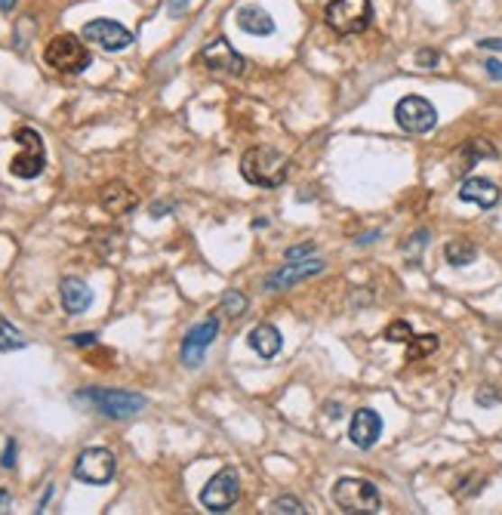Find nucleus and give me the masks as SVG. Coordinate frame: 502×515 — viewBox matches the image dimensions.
<instances>
[{
    "label": "nucleus",
    "mask_w": 502,
    "mask_h": 515,
    "mask_svg": "<svg viewBox=\"0 0 502 515\" xmlns=\"http://www.w3.org/2000/svg\"><path fill=\"white\" fill-rule=\"evenodd\" d=\"M241 176L250 186L280 189L287 182V176H290V161L278 149H271V145H253L241 158Z\"/></svg>",
    "instance_id": "1"
},
{
    "label": "nucleus",
    "mask_w": 502,
    "mask_h": 515,
    "mask_svg": "<svg viewBox=\"0 0 502 515\" xmlns=\"http://www.w3.org/2000/svg\"><path fill=\"white\" fill-rule=\"evenodd\" d=\"M78 404H87L96 414L108 417V420H127V417H136L139 410L145 408V395L136 392H123V389H80L75 392Z\"/></svg>",
    "instance_id": "2"
},
{
    "label": "nucleus",
    "mask_w": 502,
    "mask_h": 515,
    "mask_svg": "<svg viewBox=\"0 0 502 515\" xmlns=\"http://www.w3.org/2000/svg\"><path fill=\"white\" fill-rule=\"evenodd\" d=\"M333 503L349 515L382 512L379 488H376L373 482H367V478H339V482L333 484Z\"/></svg>",
    "instance_id": "3"
},
{
    "label": "nucleus",
    "mask_w": 502,
    "mask_h": 515,
    "mask_svg": "<svg viewBox=\"0 0 502 515\" xmlns=\"http://www.w3.org/2000/svg\"><path fill=\"white\" fill-rule=\"evenodd\" d=\"M324 22H327L330 32L342 34V38L361 34L373 22V4L370 0H330L327 10H324Z\"/></svg>",
    "instance_id": "4"
},
{
    "label": "nucleus",
    "mask_w": 502,
    "mask_h": 515,
    "mask_svg": "<svg viewBox=\"0 0 502 515\" xmlns=\"http://www.w3.org/2000/svg\"><path fill=\"white\" fill-rule=\"evenodd\" d=\"M43 59H47L50 69L62 71V75H80L93 65V56L87 50V43L78 38V34H56L53 41L43 50Z\"/></svg>",
    "instance_id": "5"
},
{
    "label": "nucleus",
    "mask_w": 502,
    "mask_h": 515,
    "mask_svg": "<svg viewBox=\"0 0 502 515\" xmlns=\"http://www.w3.org/2000/svg\"><path fill=\"white\" fill-rule=\"evenodd\" d=\"M13 139H16L22 152L10 161V173L16 176V179H38L43 167H47V149H43L41 133L32 127H19L16 133H13Z\"/></svg>",
    "instance_id": "6"
},
{
    "label": "nucleus",
    "mask_w": 502,
    "mask_h": 515,
    "mask_svg": "<svg viewBox=\"0 0 502 515\" xmlns=\"http://www.w3.org/2000/svg\"><path fill=\"white\" fill-rule=\"evenodd\" d=\"M241 497V475L234 466L219 469L201 491V506L206 512H228Z\"/></svg>",
    "instance_id": "7"
},
{
    "label": "nucleus",
    "mask_w": 502,
    "mask_h": 515,
    "mask_svg": "<svg viewBox=\"0 0 502 515\" xmlns=\"http://www.w3.org/2000/svg\"><path fill=\"white\" fill-rule=\"evenodd\" d=\"M201 62L206 65V71L216 78H241L247 71V59L232 47V41L216 38L201 50Z\"/></svg>",
    "instance_id": "8"
},
{
    "label": "nucleus",
    "mask_w": 502,
    "mask_h": 515,
    "mask_svg": "<svg viewBox=\"0 0 502 515\" xmlns=\"http://www.w3.org/2000/svg\"><path fill=\"white\" fill-rule=\"evenodd\" d=\"M395 121L404 133H428L438 124V112L423 96H404L395 106Z\"/></svg>",
    "instance_id": "9"
},
{
    "label": "nucleus",
    "mask_w": 502,
    "mask_h": 515,
    "mask_svg": "<svg viewBox=\"0 0 502 515\" xmlns=\"http://www.w3.org/2000/svg\"><path fill=\"white\" fill-rule=\"evenodd\" d=\"M117 460L108 447H87L75 460V478L84 484H108L114 478Z\"/></svg>",
    "instance_id": "10"
},
{
    "label": "nucleus",
    "mask_w": 502,
    "mask_h": 515,
    "mask_svg": "<svg viewBox=\"0 0 502 515\" xmlns=\"http://www.w3.org/2000/svg\"><path fill=\"white\" fill-rule=\"evenodd\" d=\"M219 336V318H204L201 325H195L188 330V336L182 340V364L186 367H201L204 358H206V349H210L213 343H216Z\"/></svg>",
    "instance_id": "11"
},
{
    "label": "nucleus",
    "mask_w": 502,
    "mask_h": 515,
    "mask_svg": "<svg viewBox=\"0 0 502 515\" xmlns=\"http://www.w3.org/2000/svg\"><path fill=\"white\" fill-rule=\"evenodd\" d=\"M327 269V262L324 260H293L287 262L284 269L271 271L269 278H265V290H287V287H297L302 281H308V278H317L321 271Z\"/></svg>",
    "instance_id": "12"
},
{
    "label": "nucleus",
    "mask_w": 502,
    "mask_h": 515,
    "mask_svg": "<svg viewBox=\"0 0 502 515\" xmlns=\"http://www.w3.org/2000/svg\"><path fill=\"white\" fill-rule=\"evenodd\" d=\"M84 41L96 43V47L108 50V53H117V50H127L132 43V34L121 22H112V19H93L84 25Z\"/></svg>",
    "instance_id": "13"
},
{
    "label": "nucleus",
    "mask_w": 502,
    "mask_h": 515,
    "mask_svg": "<svg viewBox=\"0 0 502 515\" xmlns=\"http://www.w3.org/2000/svg\"><path fill=\"white\" fill-rule=\"evenodd\" d=\"M349 436L354 445L361 447V451H370V447L379 441L382 436V420H379V414L370 408H361L358 414L351 417V426H349Z\"/></svg>",
    "instance_id": "14"
},
{
    "label": "nucleus",
    "mask_w": 502,
    "mask_h": 515,
    "mask_svg": "<svg viewBox=\"0 0 502 515\" xmlns=\"http://www.w3.org/2000/svg\"><path fill=\"white\" fill-rule=\"evenodd\" d=\"M460 201L465 204H478V207L490 210L499 204V186L484 176H469V179L460 186Z\"/></svg>",
    "instance_id": "15"
},
{
    "label": "nucleus",
    "mask_w": 502,
    "mask_h": 515,
    "mask_svg": "<svg viewBox=\"0 0 502 515\" xmlns=\"http://www.w3.org/2000/svg\"><path fill=\"white\" fill-rule=\"evenodd\" d=\"M59 297H62V308L68 315H84L93 306V290L80 278H62Z\"/></svg>",
    "instance_id": "16"
},
{
    "label": "nucleus",
    "mask_w": 502,
    "mask_h": 515,
    "mask_svg": "<svg viewBox=\"0 0 502 515\" xmlns=\"http://www.w3.org/2000/svg\"><path fill=\"white\" fill-rule=\"evenodd\" d=\"M99 204L102 210L112 213V216H123V213L136 207V195H132L123 182H108V186L99 191Z\"/></svg>",
    "instance_id": "17"
},
{
    "label": "nucleus",
    "mask_w": 502,
    "mask_h": 515,
    "mask_svg": "<svg viewBox=\"0 0 502 515\" xmlns=\"http://www.w3.org/2000/svg\"><path fill=\"white\" fill-rule=\"evenodd\" d=\"M247 343H250V349L262 358H275L280 352V345H284V340H280V330L275 325H256L253 330H250Z\"/></svg>",
    "instance_id": "18"
},
{
    "label": "nucleus",
    "mask_w": 502,
    "mask_h": 515,
    "mask_svg": "<svg viewBox=\"0 0 502 515\" xmlns=\"http://www.w3.org/2000/svg\"><path fill=\"white\" fill-rule=\"evenodd\" d=\"M238 28L247 34H256V38H265V34H275V19H271L262 6H241Z\"/></svg>",
    "instance_id": "19"
},
{
    "label": "nucleus",
    "mask_w": 502,
    "mask_h": 515,
    "mask_svg": "<svg viewBox=\"0 0 502 515\" xmlns=\"http://www.w3.org/2000/svg\"><path fill=\"white\" fill-rule=\"evenodd\" d=\"M460 158H462L460 170H469V167H475L481 158H497V149H493V145H487L484 139H471V143L460 152Z\"/></svg>",
    "instance_id": "20"
},
{
    "label": "nucleus",
    "mask_w": 502,
    "mask_h": 515,
    "mask_svg": "<svg viewBox=\"0 0 502 515\" xmlns=\"http://www.w3.org/2000/svg\"><path fill=\"white\" fill-rule=\"evenodd\" d=\"M444 256L450 266H469V262L478 260V247L471 241H450L444 247Z\"/></svg>",
    "instance_id": "21"
},
{
    "label": "nucleus",
    "mask_w": 502,
    "mask_h": 515,
    "mask_svg": "<svg viewBox=\"0 0 502 515\" xmlns=\"http://www.w3.org/2000/svg\"><path fill=\"white\" fill-rule=\"evenodd\" d=\"M28 345V336H22L19 327H13L6 318H0V352H19Z\"/></svg>",
    "instance_id": "22"
},
{
    "label": "nucleus",
    "mask_w": 502,
    "mask_h": 515,
    "mask_svg": "<svg viewBox=\"0 0 502 515\" xmlns=\"http://www.w3.org/2000/svg\"><path fill=\"white\" fill-rule=\"evenodd\" d=\"M434 349H438V336L434 334H423V336L413 334V340L407 345V362H419V358L432 355Z\"/></svg>",
    "instance_id": "23"
},
{
    "label": "nucleus",
    "mask_w": 502,
    "mask_h": 515,
    "mask_svg": "<svg viewBox=\"0 0 502 515\" xmlns=\"http://www.w3.org/2000/svg\"><path fill=\"white\" fill-rule=\"evenodd\" d=\"M223 312L228 315V318H241V315L247 312V297L238 290L223 293Z\"/></svg>",
    "instance_id": "24"
},
{
    "label": "nucleus",
    "mask_w": 502,
    "mask_h": 515,
    "mask_svg": "<svg viewBox=\"0 0 502 515\" xmlns=\"http://www.w3.org/2000/svg\"><path fill=\"white\" fill-rule=\"evenodd\" d=\"M269 512H275V515H306V506L299 503L297 497H278L275 503L269 506Z\"/></svg>",
    "instance_id": "25"
},
{
    "label": "nucleus",
    "mask_w": 502,
    "mask_h": 515,
    "mask_svg": "<svg viewBox=\"0 0 502 515\" xmlns=\"http://www.w3.org/2000/svg\"><path fill=\"white\" fill-rule=\"evenodd\" d=\"M386 340H391V343H410L413 340V327L407 325V321H395V325L386 327Z\"/></svg>",
    "instance_id": "26"
},
{
    "label": "nucleus",
    "mask_w": 502,
    "mask_h": 515,
    "mask_svg": "<svg viewBox=\"0 0 502 515\" xmlns=\"http://www.w3.org/2000/svg\"><path fill=\"white\" fill-rule=\"evenodd\" d=\"M438 62H441L438 50H419V53H416V65H423V69H434Z\"/></svg>",
    "instance_id": "27"
},
{
    "label": "nucleus",
    "mask_w": 502,
    "mask_h": 515,
    "mask_svg": "<svg viewBox=\"0 0 502 515\" xmlns=\"http://www.w3.org/2000/svg\"><path fill=\"white\" fill-rule=\"evenodd\" d=\"M499 399H502V395H499V392H493V389H487V386H484V389H478V395H475V401H478V404H484V408H487V404H497Z\"/></svg>",
    "instance_id": "28"
},
{
    "label": "nucleus",
    "mask_w": 502,
    "mask_h": 515,
    "mask_svg": "<svg viewBox=\"0 0 502 515\" xmlns=\"http://www.w3.org/2000/svg\"><path fill=\"white\" fill-rule=\"evenodd\" d=\"M0 463H4V469H13V466H16V441H6V451H4V460H0Z\"/></svg>",
    "instance_id": "29"
},
{
    "label": "nucleus",
    "mask_w": 502,
    "mask_h": 515,
    "mask_svg": "<svg viewBox=\"0 0 502 515\" xmlns=\"http://www.w3.org/2000/svg\"><path fill=\"white\" fill-rule=\"evenodd\" d=\"M306 253H315V244H299V247H290V250H287V262L299 260V256H306Z\"/></svg>",
    "instance_id": "30"
},
{
    "label": "nucleus",
    "mask_w": 502,
    "mask_h": 515,
    "mask_svg": "<svg viewBox=\"0 0 502 515\" xmlns=\"http://www.w3.org/2000/svg\"><path fill=\"white\" fill-rule=\"evenodd\" d=\"M167 10H169V16H173V19H179L182 13L188 10V0H167Z\"/></svg>",
    "instance_id": "31"
},
{
    "label": "nucleus",
    "mask_w": 502,
    "mask_h": 515,
    "mask_svg": "<svg viewBox=\"0 0 502 515\" xmlns=\"http://www.w3.org/2000/svg\"><path fill=\"white\" fill-rule=\"evenodd\" d=\"M484 69H487V75H490L493 80H502V62H499V59H487Z\"/></svg>",
    "instance_id": "32"
},
{
    "label": "nucleus",
    "mask_w": 502,
    "mask_h": 515,
    "mask_svg": "<svg viewBox=\"0 0 502 515\" xmlns=\"http://www.w3.org/2000/svg\"><path fill=\"white\" fill-rule=\"evenodd\" d=\"M71 343H75V345H93L96 334H75V336H71Z\"/></svg>",
    "instance_id": "33"
},
{
    "label": "nucleus",
    "mask_w": 502,
    "mask_h": 515,
    "mask_svg": "<svg viewBox=\"0 0 502 515\" xmlns=\"http://www.w3.org/2000/svg\"><path fill=\"white\" fill-rule=\"evenodd\" d=\"M10 503H13L10 491H4V488H0V515H4V512H10Z\"/></svg>",
    "instance_id": "34"
},
{
    "label": "nucleus",
    "mask_w": 502,
    "mask_h": 515,
    "mask_svg": "<svg viewBox=\"0 0 502 515\" xmlns=\"http://www.w3.org/2000/svg\"><path fill=\"white\" fill-rule=\"evenodd\" d=\"M481 50H502V38H487V41H478Z\"/></svg>",
    "instance_id": "35"
},
{
    "label": "nucleus",
    "mask_w": 502,
    "mask_h": 515,
    "mask_svg": "<svg viewBox=\"0 0 502 515\" xmlns=\"http://www.w3.org/2000/svg\"><path fill=\"white\" fill-rule=\"evenodd\" d=\"M16 4H19V0H0V13H10Z\"/></svg>",
    "instance_id": "36"
}]
</instances>
